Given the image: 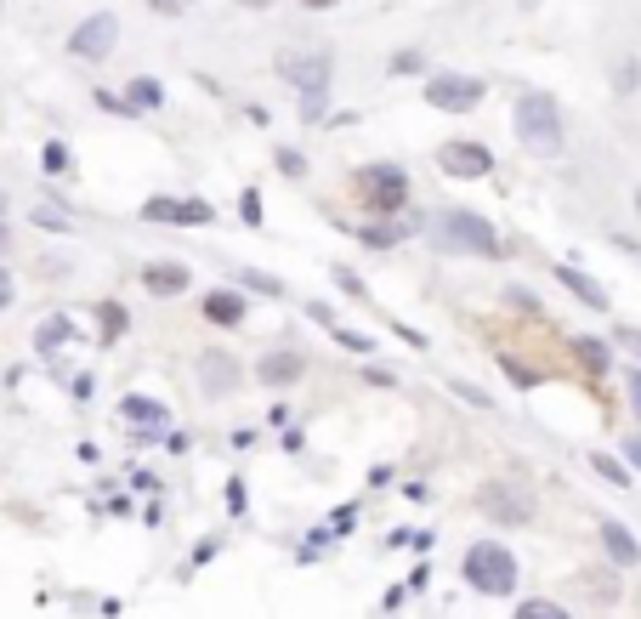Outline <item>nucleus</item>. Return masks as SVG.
Instances as JSON below:
<instances>
[{"label": "nucleus", "mask_w": 641, "mask_h": 619, "mask_svg": "<svg viewBox=\"0 0 641 619\" xmlns=\"http://www.w3.org/2000/svg\"><path fill=\"white\" fill-rule=\"evenodd\" d=\"M517 137H522L528 154H539V160L562 154V114H556V103L545 91H528L517 103Z\"/></svg>", "instance_id": "nucleus-1"}, {"label": "nucleus", "mask_w": 641, "mask_h": 619, "mask_svg": "<svg viewBox=\"0 0 641 619\" xmlns=\"http://www.w3.org/2000/svg\"><path fill=\"white\" fill-rule=\"evenodd\" d=\"M432 239L443 250H460V256H500L494 228H488L483 216H471V211H443L432 222Z\"/></svg>", "instance_id": "nucleus-2"}, {"label": "nucleus", "mask_w": 641, "mask_h": 619, "mask_svg": "<svg viewBox=\"0 0 641 619\" xmlns=\"http://www.w3.org/2000/svg\"><path fill=\"white\" fill-rule=\"evenodd\" d=\"M466 580L483 591V597H505L517 591V557L500 546V540H483V546L466 551Z\"/></svg>", "instance_id": "nucleus-3"}, {"label": "nucleus", "mask_w": 641, "mask_h": 619, "mask_svg": "<svg viewBox=\"0 0 641 619\" xmlns=\"http://www.w3.org/2000/svg\"><path fill=\"white\" fill-rule=\"evenodd\" d=\"M278 74L301 91V114H307V120H318L324 91H330V57H324V52H307V57L290 52V57H278Z\"/></svg>", "instance_id": "nucleus-4"}, {"label": "nucleus", "mask_w": 641, "mask_h": 619, "mask_svg": "<svg viewBox=\"0 0 641 619\" xmlns=\"http://www.w3.org/2000/svg\"><path fill=\"white\" fill-rule=\"evenodd\" d=\"M426 103L443 108V114H466V108L483 103V86L466 80V74H437L432 86H426Z\"/></svg>", "instance_id": "nucleus-5"}, {"label": "nucleus", "mask_w": 641, "mask_h": 619, "mask_svg": "<svg viewBox=\"0 0 641 619\" xmlns=\"http://www.w3.org/2000/svg\"><path fill=\"white\" fill-rule=\"evenodd\" d=\"M364 199L375 211H398L403 199H409V177H403L398 165H369L364 171Z\"/></svg>", "instance_id": "nucleus-6"}, {"label": "nucleus", "mask_w": 641, "mask_h": 619, "mask_svg": "<svg viewBox=\"0 0 641 619\" xmlns=\"http://www.w3.org/2000/svg\"><path fill=\"white\" fill-rule=\"evenodd\" d=\"M477 506H483V512L494 517V523H528V517H534V500L517 495V489H505V483H488Z\"/></svg>", "instance_id": "nucleus-7"}, {"label": "nucleus", "mask_w": 641, "mask_h": 619, "mask_svg": "<svg viewBox=\"0 0 641 619\" xmlns=\"http://www.w3.org/2000/svg\"><path fill=\"white\" fill-rule=\"evenodd\" d=\"M437 165H443L449 177H488V171H494V154L477 148V142H449V148L437 154Z\"/></svg>", "instance_id": "nucleus-8"}, {"label": "nucleus", "mask_w": 641, "mask_h": 619, "mask_svg": "<svg viewBox=\"0 0 641 619\" xmlns=\"http://www.w3.org/2000/svg\"><path fill=\"white\" fill-rule=\"evenodd\" d=\"M114 35H120V23L108 18V12L86 18L80 29H74V57H108L114 52Z\"/></svg>", "instance_id": "nucleus-9"}, {"label": "nucleus", "mask_w": 641, "mask_h": 619, "mask_svg": "<svg viewBox=\"0 0 641 619\" xmlns=\"http://www.w3.org/2000/svg\"><path fill=\"white\" fill-rule=\"evenodd\" d=\"M142 216L148 222H188V228H199V222H210V205L205 199H148Z\"/></svg>", "instance_id": "nucleus-10"}, {"label": "nucleus", "mask_w": 641, "mask_h": 619, "mask_svg": "<svg viewBox=\"0 0 641 619\" xmlns=\"http://www.w3.org/2000/svg\"><path fill=\"white\" fill-rule=\"evenodd\" d=\"M193 279V267H176V262H159V267H142V290L154 296H182Z\"/></svg>", "instance_id": "nucleus-11"}, {"label": "nucleus", "mask_w": 641, "mask_h": 619, "mask_svg": "<svg viewBox=\"0 0 641 619\" xmlns=\"http://www.w3.org/2000/svg\"><path fill=\"white\" fill-rule=\"evenodd\" d=\"M602 546H607V557H613V563H624V568L641 563V546L630 540V529H624V523H613V517H602Z\"/></svg>", "instance_id": "nucleus-12"}, {"label": "nucleus", "mask_w": 641, "mask_h": 619, "mask_svg": "<svg viewBox=\"0 0 641 619\" xmlns=\"http://www.w3.org/2000/svg\"><path fill=\"white\" fill-rule=\"evenodd\" d=\"M199 381H205L210 392H227V387H239V370H233L227 353H205L199 358Z\"/></svg>", "instance_id": "nucleus-13"}, {"label": "nucleus", "mask_w": 641, "mask_h": 619, "mask_svg": "<svg viewBox=\"0 0 641 619\" xmlns=\"http://www.w3.org/2000/svg\"><path fill=\"white\" fill-rule=\"evenodd\" d=\"M205 319L210 324H239L244 319V301L233 296V290H210V296H205Z\"/></svg>", "instance_id": "nucleus-14"}, {"label": "nucleus", "mask_w": 641, "mask_h": 619, "mask_svg": "<svg viewBox=\"0 0 641 619\" xmlns=\"http://www.w3.org/2000/svg\"><path fill=\"white\" fill-rule=\"evenodd\" d=\"M307 370V364H301V358H290V353H273V358H261V381H267V387H284V381H295V375Z\"/></svg>", "instance_id": "nucleus-15"}, {"label": "nucleus", "mask_w": 641, "mask_h": 619, "mask_svg": "<svg viewBox=\"0 0 641 619\" xmlns=\"http://www.w3.org/2000/svg\"><path fill=\"white\" fill-rule=\"evenodd\" d=\"M125 421H137V426H165V409H159L154 398H125Z\"/></svg>", "instance_id": "nucleus-16"}, {"label": "nucleus", "mask_w": 641, "mask_h": 619, "mask_svg": "<svg viewBox=\"0 0 641 619\" xmlns=\"http://www.w3.org/2000/svg\"><path fill=\"white\" fill-rule=\"evenodd\" d=\"M556 279L568 284L573 296H585L590 307H607V296H602V290H596V284H590V279H579V273H573V267H556Z\"/></svg>", "instance_id": "nucleus-17"}, {"label": "nucleus", "mask_w": 641, "mask_h": 619, "mask_svg": "<svg viewBox=\"0 0 641 619\" xmlns=\"http://www.w3.org/2000/svg\"><path fill=\"white\" fill-rule=\"evenodd\" d=\"M125 103H131V108H159V103H165V91H159V80H131Z\"/></svg>", "instance_id": "nucleus-18"}, {"label": "nucleus", "mask_w": 641, "mask_h": 619, "mask_svg": "<svg viewBox=\"0 0 641 619\" xmlns=\"http://www.w3.org/2000/svg\"><path fill=\"white\" fill-rule=\"evenodd\" d=\"M517 619H573L562 602H551V597H534V602H522L517 608Z\"/></svg>", "instance_id": "nucleus-19"}, {"label": "nucleus", "mask_w": 641, "mask_h": 619, "mask_svg": "<svg viewBox=\"0 0 641 619\" xmlns=\"http://www.w3.org/2000/svg\"><path fill=\"white\" fill-rule=\"evenodd\" d=\"M63 341H69V324L57 319V324H40V336H35V347H40V353H52V347H63Z\"/></svg>", "instance_id": "nucleus-20"}, {"label": "nucleus", "mask_w": 641, "mask_h": 619, "mask_svg": "<svg viewBox=\"0 0 641 619\" xmlns=\"http://www.w3.org/2000/svg\"><path fill=\"white\" fill-rule=\"evenodd\" d=\"M579 358H585V364H590L596 375L607 370V347H602V341H579Z\"/></svg>", "instance_id": "nucleus-21"}, {"label": "nucleus", "mask_w": 641, "mask_h": 619, "mask_svg": "<svg viewBox=\"0 0 641 619\" xmlns=\"http://www.w3.org/2000/svg\"><path fill=\"white\" fill-rule=\"evenodd\" d=\"M35 222H40V228H57V233L69 228V216L57 211V205H40V211H35Z\"/></svg>", "instance_id": "nucleus-22"}, {"label": "nucleus", "mask_w": 641, "mask_h": 619, "mask_svg": "<svg viewBox=\"0 0 641 619\" xmlns=\"http://www.w3.org/2000/svg\"><path fill=\"white\" fill-rule=\"evenodd\" d=\"M120 330H125V307L108 301V307H103V336H120Z\"/></svg>", "instance_id": "nucleus-23"}, {"label": "nucleus", "mask_w": 641, "mask_h": 619, "mask_svg": "<svg viewBox=\"0 0 641 619\" xmlns=\"http://www.w3.org/2000/svg\"><path fill=\"white\" fill-rule=\"evenodd\" d=\"M403 228H364V245H398Z\"/></svg>", "instance_id": "nucleus-24"}, {"label": "nucleus", "mask_w": 641, "mask_h": 619, "mask_svg": "<svg viewBox=\"0 0 641 619\" xmlns=\"http://www.w3.org/2000/svg\"><path fill=\"white\" fill-rule=\"evenodd\" d=\"M40 160H46V171H63V165H69V154H63L57 142H46V154H40Z\"/></svg>", "instance_id": "nucleus-25"}, {"label": "nucleus", "mask_w": 641, "mask_h": 619, "mask_svg": "<svg viewBox=\"0 0 641 619\" xmlns=\"http://www.w3.org/2000/svg\"><path fill=\"white\" fill-rule=\"evenodd\" d=\"M596 472H602V478H613V483H624V466H619V460H607V455H596Z\"/></svg>", "instance_id": "nucleus-26"}, {"label": "nucleus", "mask_w": 641, "mask_h": 619, "mask_svg": "<svg viewBox=\"0 0 641 619\" xmlns=\"http://www.w3.org/2000/svg\"><path fill=\"white\" fill-rule=\"evenodd\" d=\"M335 341H341V347H352V353H369V336H352V330H335Z\"/></svg>", "instance_id": "nucleus-27"}, {"label": "nucleus", "mask_w": 641, "mask_h": 619, "mask_svg": "<svg viewBox=\"0 0 641 619\" xmlns=\"http://www.w3.org/2000/svg\"><path fill=\"white\" fill-rule=\"evenodd\" d=\"M278 165H284V171H290V177H301V171H307V165H301V154H290V148H284V154H278Z\"/></svg>", "instance_id": "nucleus-28"}, {"label": "nucleus", "mask_w": 641, "mask_h": 619, "mask_svg": "<svg viewBox=\"0 0 641 619\" xmlns=\"http://www.w3.org/2000/svg\"><path fill=\"white\" fill-rule=\"evenodd\" d=\"M193 0H154V12H188Z\"/></svg>", "instance_id": "nucleus-29"}, {"label": "nucleus", "mask_w": 641, "mask_h": 619, "mask_svg": "<svg viewBox=\"0 0 641 619\" xmlns=\"http://www.w3.org/2000/svg\"><path fill=\"white\" fill-rule=\"evenodd\" d=\"M6 301H12V273L0 267V307H6Z\"/></svg>", "instance_id": "nucleus-30"}, {"label": "nucleus", "mask_w": 641, "mask_h": 619, "mask_svg": "<svg viewBox=\"0 0 641 619\" xmlns=\"http://www.w3.org/2000/svg\"><path fill=\"white\" fill-rule=\"evenodd\" d=\"M624 455H630V460L641 466V438H630V443H624Z\"/></svg>", "instance_id": "nucleus-31"}, {"label": "nucleus", "mask_w": 641, "mask_h": 619, "mask_svg": "<svg viewBox=\"0 0 641 619\" xmlns=\"http://www.w3.org/2000/svg\"><path fill=\"white\" fill-rule=\"evenodd\" d=\"M630 392H636V409H641V370L630 375Z\"/></svg>", "instance_id": "nucleus-32"}, {"label": "nucleus", "mask_w": 641, "mask_h": 619, "mask_svg": "<svg viewBox=\"0 0 641 619\" xmlns=\"http://www.w3.org/2000/svg\"><path fill=\"white\" fill-rule=\"evenodd\" d=\"M307 6H312V12H324V6H335V0H307Z\"/></svg>", "instance_id": "nucleus-33"}, {"label": "nucleus", "mask_w": 641, "mask_h": 619, "mask_svg": "<svg viewBox=\"0 0 641 619\" xmlns=\"http://www.w3.org/2000/svg\"><path fill=\"white\" fill-rule=\"evenodd\" d=\"M244 6H273V0H244Z\"/></svg>", "instance_id": "nucleus-34"}, {"label": "nucleus", "mask_w": 641, "mask_h": 619, "mask_svg": "<svg viewBox=\"0 0 641 619\" xmlns=\"http://www.w3.org/2000/svg\"><path fill=\"white\" fill-rule=\"evenodd\" d=\"M630 341H636V347H641V336H630Z\"/></svg>", "instance_id": "nucleus-35"}, {"label": "nucleus", "mask_w": 641, "mask_h": 619, "mask_svg": "<svg viewBox=\"0 0 641 619\" xmlns=\"http://www.w3.org/2000/svg\"><path fill=\"white\" fill-rule=\"evenodd\" d=\"M0 245H6V233H0Z\"/></svg>", "instance_id": "nucleus-36"}, {"label": "nucleus", "mask_w": 641, "mask_h": 619, "mask_svg": "<svg viewBox=\"0 0 641 619\" xmlns=\"http://www.w3.org/2000/svg\"><path fill=\"white\" fill-rule=\"evenodd\" d=\"M636 205H641V194H636Z\"/></svg>", "instance_id": "nucleus-37"}]
</instances>
